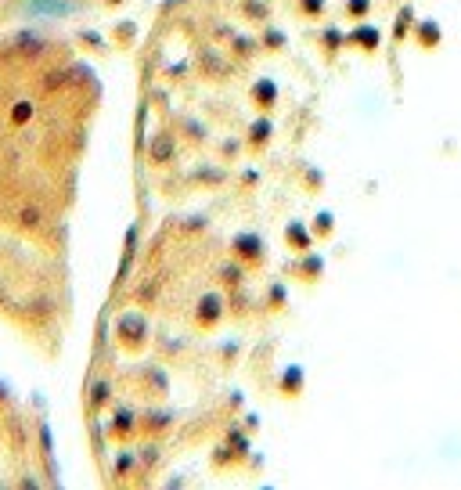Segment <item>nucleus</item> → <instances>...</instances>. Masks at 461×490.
Returning a JSON list of instances; mask_svg holds the SVG:
<instances>
[{"mask_svg":"<svg viewBox=\"0 0 461 490\" xmlns=\"http://www.w3.org/2000/svg\"><path fill=\"white\" fill-rule=\"evenodd\" d=\"M19 223H22V227H37V223H40V209H37V206H22V209H19Z\"/></svg>","mask_w":461,"mask_h":490,"instance_id":"nucleus-1","label":"nucleus"}]
</instances>
